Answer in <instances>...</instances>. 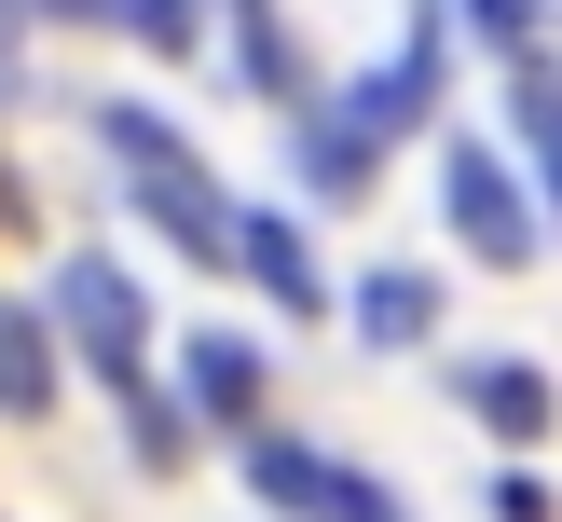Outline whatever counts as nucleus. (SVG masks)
Here are the masks:
<instances>
[{"mask_svg": "<svg viewBox=\"0 0 562 522\" xmlns=\"http://www.w3.org/2000/svg\"><path fill=\"white\" fill-rule=\"evenodd\" d=\"M453 14H467V27H494L508 55H536V42H549V14H536V0H453Z\"/></svg>", "mask_w": 562, "mask_h": 522, "instance_id": "nucleus-15", "label": "nucleus"}, {"mask_svg": "<svg viewBox=\"0 0 562 522\" xmlns=\"http://www.w3.org/2000/svg\"><path fill=\"white\" fill-rule=\"evenodd\" d=\"M494 522H562V509H549V481H536V467H508V481H494Z\"/></svg>", "mask_w": 562, "mask_h": 522, "instance_id": "nucleus-16", "label": "nucleus"}, {"mask_svg": "<svg viewBox=\"0 0 562 522\" xmlns=\"http://www.w3.org/2000/svg\"><path fill=\"white\" fill-rule=\"evenodd\" d=\"M234 69H247V97H302V55H289L274 0H234Z\"/></svg>", "mask_w": 562, "mask_h": 522, "instance_id": "nucleus-10", "label": "nucleus"}, {"mask_svg": "<svg viewBox=\"0 0 562 522\" xmlns=\"http://www.w3.org/2000/svg\"><path fill=\"white\" fill-rule=\"evenodd\" d=\"M124 440H137V467H179L192 454V412H165L151 385H124Z\"/></svg>", "mask_w": 562, "mask_h": 522, "instance_id": "nucleus-13", "label": "nucleus"}, {"mask_svg": "<svg viewBox=\"0 0 562 522\" xmlns=\"http://www.w3.org/2000/svg\"><path fill=\"white\" fill-rule=\"evenodd\" d=\"M110 27H137L151 55H192V27H206V0H110Z\"/></svg>", "mask_w": 562, "mask_h": 522, "instance_id": "nucleus-14", "label": "nucleus"}, {"mask_svg": "<svg viewBox=\"0 0 562 522\" xmlns=\"http://www.w3.org/2000/svg\"><path fill=\"white\" fill-rule=\"evenodd\" d=\"M426 330H439L426 275H371V289H357V344H426Z\"/></svg>", "mask_w": 562, "mask_h": 522, "instance_id": "nucleus-11", "label": "nucleus"}, {"mask_svg": "<svg viewBox=\"0 0 562 522\" xmlns=\"http://www.w3.org/2000/svg\"><path fill=\"white\" fill-rule=\"evenodd\" d=\"M192 412H220V426H247L261 412V344H234V330H192Z\"/></svg>", "mask_w": 562, "mask_h": 522, "instance_id": "nucleus-8", "label": "nucleus"}, {"mask_svg": "<svg viewBox=\"0 0 562 522\" xmlns=\"http://www.w3.org/2000/svg\"><path fill=\"white\" fill-rule=\"evenodd\" d=\"M467 412H481L494 440H549V412H562V385L536 371V357H481V371H467Z\"/></svg>", "mask_w": 562, "mask_h": 522, "instance_id": "nucleus-6", "label": "nucleus"}, {"mask_svg": "<svg viewBox=\"0 0 562 522\" xmlns=\"http://www.w3.org/2000/svg\"><path fill=\"white\" fill-rule=\"evenodd\" d=\"M247 495H261V509H289V522H412L384 481H357L344 454H316V440H274V426H247Z\"/></svg>", "mask_w": 562, "mask_h": 522, "instance_id": "nucleus-4", "label": "nucleus"}, {"mask_svg": "<svg viewBox=\"0 0 562 522\" xmlns=\"http://www.w3.org/2000/svg\"><path fill=\"white\" fill-rule=\"evenodd\" d=\"M426 110H439V14H412V42L384 55L371 82H344L329 110H302V179H316V192H357L384 165V137H412Z\"/></svg>", "mask_w": 562, "mask_h": 522, "instance_id": "nucleus-1", "label": "nucleus"}, {"mask_svg": "<svg viewBox=\"0 0 562 522\" xmlns=\"http://www.w3.org/2000/svg\"><path fill=\"white\" fill-rule=\"evenodd\" d=\"M0 412H55V316L0 302Z\"/></svg>", "mask_w": 562, "mask_h": 522, "instance_id": "nucleus-9", "label": "nucleus"}, {"mask_svg": "<svg viewBox=\"0 0 562 522\" xmlns=\"http://www.w3.org/2000/svg\"><path fill=\"white\" fill-rule=\"evenodd\" d=\"M234 275H261V289L289 302V316L316 302V247H302V234H289L274 207H234Z\"/></svg>", "mask_w": 562, "mask_h": 522, "instance_id": "nucleus-7", "label": "nucleus"}, {"mask_svg": "<svg viewBox=\"0 0 562 522\" xmlns=\"http://www.w3.org/2000/svg\"><path fill=\"white\" fill-rule=\"evenodd\" d=\"M42 316L82 344V371H110V385H151V371H137V357H151V316H137V275H124V262L69 247V262L42 275Z\"/></svg>", "mask_w": 562, "mask_h": 522, "instance_id": "nucleus-3", "label": "nucleus"}, {"mask_svg": "<svg viewBox=\"0 0 562 522\" xmlns=\"http://www.w3.org/2000/svg\"><path fill=\"white\" fill-rule=\"evenodd\" d=\"M97 137L124 152V192H137V207L165 220V247H179V262H220V275H234V207L206 192L192 137H179V124H151L137 97H124V110H97Z\"/></svg>", "mask_w": 562, "mask_h": 522, "instance_id": "nucleus-2", "label": "nucleus"}, {"mask_svg": "<svg viewBox=\"0 0 562 522\" xmlns=\"http://www.w3.org/2000/svg\"><path fill=\"white\" fill-rule=\"evenodd\" d=\"M508 124L536 137V165H549V192H562V69H549V55H521V97H508Z\"/></svg>", "mask_w": 562, "mask_h": 522, "instance_id": "nucleus-12", "label": "nucleus"}, {"mask_svg": "<svg viewBox=\"0 0 562 522\" xmlns=\"http://www.w3.org/2000/svg\"><path fill=\"white\" fill-rule=\"evenodd\" d=\"M439 207H453V234L481 247L494 275H521V262H536V207H521V179H508V152H481V137H467V152L439 165Z\"/></svg>", "mask_w": 562, "mask_h": 522, "instance_id": "nucleus-5", "label": "nucleus"}]
</instances>
